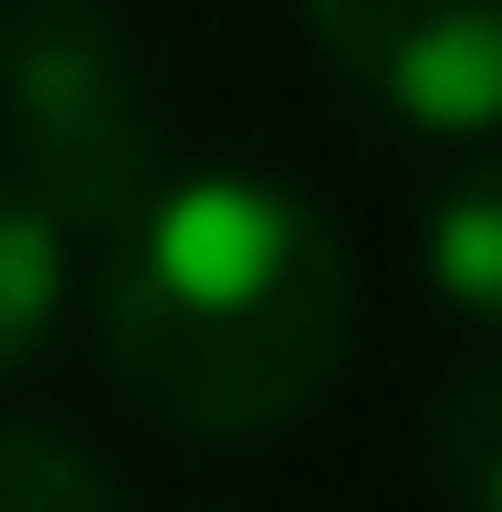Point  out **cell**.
Returning a JSON list of instances; mask_svg holds the SVG:
<instances>
[{
	"mask_svg": "<svg viewBox=\"0 0 502 512\" xmlns=\"http://www.w3.org/2000/svg\"><path fill=\"white\" fill-rule=\"evenodd\" d=\"M429 283L450 293L471 324H502V147L450 168L429 189Z\"/></svg>",
	"mask_w": 502,
	"mask_h": 512,
	"instance_id": "4",
	"label": "cell"
},
{
	"mask_svg": "<svg viewBox=\"0 0 502 512\" xmlns=\"http://www.w3.org/2000/svg\"><path fill=\"white\" fill-rule=\"evenodd\" d=\"M429 460H440L461 512H502V356H482L429 418Z\"/></svg>",
	"mask_w": 502,
	"mask_h": 512,
	"instance_id": "7",
	"label": "cell"
},
{
	"mask_svg": "<svg viewBox=\"0 0 502 512\" xmlns=\"http://www.w3.org/2000/svg\"><path fill=\"white\" fill-rule=\"evenodd\" d=\"M0 178L95 241L168 178L136 42L105 0H0Z\"/></svg>",
	"mask_w": 502,
	"mask_h": 512,
	"instance_id": "2",
	"label": "cell"
},
{
	"mask_svg": "<svg viewBox=\"0 0 502 512\" xmlns=\"http://www.w3.org/2000/svg\"><path fill=\"white\" fill-rule=\"evenodd\" d=\"M0 512H126V492L105 481V460L84 439L0 418Z\"/></svg>",
	"mask_w": 502,
	"mask_h": 512,
	"instance_id": "6",
	"label": "cell"
},
{
	"mask_svg": "<svg viewBox=\"0 0 502 512\" xmlns=\"http://www.w3.org/2000/svg\"><path fill=\"white\" fill-rule=\"evenodd\" d=\"M356 283L325 209L283 178H157L105 230L95 335L126 408L189 439H262L304 418L346 366Z\"/></svg>",
	"mask_w": 502,
	"mask_h": 512,
	"instance_id": "1",
	"label": "cell"
},
{
	"mask_svg": "<svg viewBox=\"0 0 502 512\" xmlns=\"http://www.w3.org/2000/svg\"><path fill=\"white\" fill-rule=\"evenodd\" d=\"M325 63L398 126H502V0H304Z\"/></svg>",
	"mask_w": 502,
	"mask_h": 512,
	"instance_id": "3",
	"label": "cell"
},
{
	"mask_svg": "<svg viewBox=\"0 0 502 512\" xmlns=\"http://www.w3.org/2000/svg\"><path fill=\"white\" fill-rule=\"evenodd\" d=\"M63 241H74V230L0 178V377H21V366L53 345V324H63V293H74Z\"/></svg>",
	"mask_w": 502,
	"mask_h": 512,
	"instance_id": "5",
	"label": "cell"
}]
</instances>
